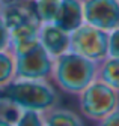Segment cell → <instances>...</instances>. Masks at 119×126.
Masks as SVG:
<instances>
[{
    "label": "cell",
    "mask_w": 119,
    "mask_h": 126,
    "mask_svg": "<svg viewBox=\"0 0 119 126\" xmlns=\"http://www.w3.org/2000/svg\"><path fill=\"white\" fill-rule=\"evenodd\" d=\"M59 104L56 86L47 80H21L15 78L5 87H0V105L15 111L47 113Z\"/></svg>",
    "instance_id": "obj_1"
},
{
    "label": "cell",
    "mask_w": 119,
    "mask_h": 126,
    "mask_svg": "<svg viewBox=\"0 0 119 126\" xmlns=\"http://www.w3.org/2000/svg\"><path fill=\"white\" fill-rule=\"evenodd\" d=\"M97 71L98 63L74 51H66L54 59L51 80L60 92L79 96L92 81L97 80Z\"/></svg>",
    "instance_id": "obj_2"
},
{
    "label": "cell",
    "mask_w": 119,
    "mask_h": 126,
    "mask_svg": "<svg viewBox=\"0 0 119 126\" xmlns=\"http://www.w3.org/2000/svg\"><path fill=\"white\" fill-rule=\"evenodd\" d=\"M79 108L83 117L97 123L119 108V92L95 80L79 94Z\"/></svg>",
    "instance_id": "obj_3"
},
{
    "label": "cell",
    "mask_w": 119,
    "mask_h": 126,
    "mask_svg": "<svg viewBox=\"0 0 119 126\" xmlns=\"http://www.w3.org/2000/svg\"><path fill=\"white\" fill-rule=\"evenodd\" d=\"M69 51L99 63L109 57V33L89 24H83L69 33Z\"/></svg>",
    "instance_id": "obj_4"
},
{
    "label": "cell",
    "mask_w": 119,
    "mask_h": 126,
    "mask_svg": "<svg viewBox=\"0 0 119 126\" xmlns=\"http://www.w3.org/2000/svg\"><path fill=\"white\" fill-rule=\"evenodd\" d=\"M15 57V78L21 80H51L54 59L38 42L32 48L14 54Z\"/></svg>",
    "instance_id": "obj_5"
},
{
    "label": "cell",
    "mask_w": 119,
    "mask_h": 126,
    "mask_svg": "<svg viewBox=\"0 0 119 126\" xmlns=\"http://www.w3.org/2000/svg\"><path fill=\"white\" fill-rule=\"evenodd\" d=\"M84 24L104 32L119 27V2L118 0H83Z\"/></svg>",
    "instance_id": "obj_6"
},
{
    "label": "cell",
    "mask_w": 119,
    "mask_h": 126,
    "mask_svg": "<svg viewBox=\"0 0 119 126\" xmlns=\"http://www.w3.org/2000/svg\"><path fill=\"white\" fill-rule=\"evenodd\" d=\"M53 24L65 30L66 33H72L74 30L83 26V0H59V9Z\"/></svg>",
    "instance_id": "obj_7"
},
{
    "label": "cell",
    "mask_w": 119,
    "mask_h": 126,
    "mask_svg": "<svg viewBox=\"0 0 119 126\" xmlns=\"http://www.w3.org/2000/svg\"><path fill=\"white\" fill-rule=\"evenodd\" d=\"M39 42L45 48V51L56 59L66 51H69V33L56 24H41L39 27Z\"/></svg>",
    "instance_id": "obj_8"
},
{
    "label": "cell",
    "mask_w": 119,
    "mask_h": 126,
    "mask_svg": "<svg viewBox=\"0 0 119 126\" xmlns=\"http://www.w3.org/2000/svg\"><path fill=\"white\" fill-rule=\"evenodd\" d=\"M44 126H84V123L72 110L56 107L44 113Z\"/></svg>",
    "instance_id": "obj_9"
},
{
    "label": "cell",
    "mask_w": 119,
    "mask_h": 126,
    "mask_svg": "<svg viewBox=\"0 0 119 126\" xmlns=\"http://www.w3.org/2000/svg\"><path fill=\"white\" fill-rule=\"evenodd\" d=\"M97 80L106 83L116 92H119V59L107 57L98 63Z\"/></svg>",
    "instance_id": "obj_10"
},
{
    "label": "cell",
    "mask_w": 119,
    "mask_h": 126,
    "mask_svg": "<svg viewBox=\"0 0 119 126\" xmlns=\"http://www.w3.org/2000/svg\"><path fill=\"white\" fill-rule=\"evenodd\" d=\"M32 3L41 24L54 23L59 9V0H32Z\"/></svg>",
    "instance_id": "obj_11"
},
{
    "label": "cell",
    "mask_w": 119,
    "mask_h": 126,
    "mask_svg": "<svg viewBox=\"0 0 119 126\" xmlns=\"http://www.w3.org/2000/svg\"><path fill=\"white\" fill-rule=\"evenodd\" d=\"M15 80V57L11 50L0 51V87Z\"/></svg>",
    "instance_id": "obj_12"
},
{
    "label": "cell",
    "mask_w": 119,
    "mask_h": 126,
    "mask_svg": "<svg viewBox=\"0 0 119 126\" xmlns=\"http://www.w3.org/2000/svg\"><path fill=\"white\" fill-rule=\"evenodd\" d=\"M14 126H44V114L38 111H17Z\"/></svg>",
    "instance_id": "obj_13"
},
{
    "label": "cell",
    "mask_w": 119,
    "mask_h": 126,
    "mask_svg": "<svg viewBox=\"0 0 119 126\" xmlns=\"http://www.w3.org/2000/svg\"><path fill=\"white\" fill-rule=\"evenodd\" d=\"M109 57L119 59V27L109 32Z\"/></svg>",
    "instance_id": "obj_14"
},
{
    "label": "cell",
    "mask_w": 119,
    "mask_h": 126,
    "mask_svg": "<svg viewBox=\"0 0 119 126\" xmlns=\"http://www.w3.org/2000/svg\"><path fill=\"white\" fill-rule=\"evenodd\" d=\"M6 50H11V36L5 24V20L0 14V51H6Z\"/></svg>",
    "instance_id": "obj_15"
},
{
    "label": "cell",
    "mask_w": 119,
    "mask_h": 126,
    "mask_svg": "<svg viewBox=\"0 0 119 126\" xmlns=\"http://www.w3.org/2000/svg\"><path fill=\"white\" fill-rule=\"evenodd\" d=\"M97 126H119V108L109 114L106 119L97 122Z\"/></svg>",
    "instance_id": "obj_16"
},
{
    "label": "cell",
    "mask_w": 119,
    "mask_h": 126,
    "mask_svg": "<svg viewBox=\"0 0 119 126\" xmlns=\"http://www.w3.org/2000/svg\"><path fill=\"white\" fill-rule=\"evenodd\" d=\"M0 126H14V120L6 114H0Z\"/></svg>",
    "instance_id": "obj_17"
},
{
    "label": "cell",
    "mask_w": 119,
    "mask_h": 126,
    "mask_svg": "<svg viewBox=\"0 0 119 126\" xmlns=\"http://www.w3.org/2000/svg\"><path fill=\"white\" fill-rule=\"evenodd\" d=\"M3 5H11V3H18V2H23V0H2Z\"/></svg>",
    "instance_id": "obj_18"
},
{
    "label": "cell",
    "mask_w": 119,
    "mask_h": 126,
    "mask_svg": "<svg viewBox=\"0 0 119 126\" xmlns=\"http://www.w3.org/2000/svg\"><path fill=\"white\" fill-rule=\"evenodd\" d=\"M3 8H5V5H3V2L0 0V14H2V11H3Z\"/></svg>",
    "instance_id": "obj_19"
},
{
    "label": "cell",
    "mask_w": 119,
    "mask_h": 126,
    "mask_svg": "<svg viewBox=\"0 0 119 126\" xmlns=\"http://www.w3.org/2000/svg\"><path fill=\"white\" fill-rule=\"evenodd\" d=\"M118 2H119V0H118Z\"/></svg>",
    "instance_id": "obj_20"
}]
</instances>
